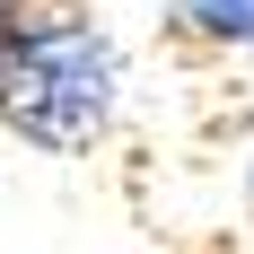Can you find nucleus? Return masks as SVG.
Returning <instances> with one entry per match:
<instances>
[{"label":"nucleus","mask_w":254,"mask_h":254,"mask_svg":"<svg viewBox=\"0 0 254 254\" xmlns=\"http://www.w3.org/2000/svg\"><path fill=\"white\" fill-rule=\"evenodd\" d=\"M123 105V44L88 9L26 0V18L0 35V123L44 158L97 149Z\"/></svg>","instance_id":"obj_1"},{"label":"nucleus","mask_w":254,"mask_h":254,"mask_svg":"<svg viewBox=\"0 0 254 254\" xmlns=\"http://www.w3.org/2000/svg\"><path fill=\"white\" fill-rule=\"evenodd\" d=\"M176 26L210 53H254V0H176Z\"/></svg>","instance_id":"obj_2"},{"label":"nucleus","mask_w":254,"mask_h":254,"mask_svg":"<svg viewBox=\"0 0 254 254\" xmlns=\"http://www.w3.org/2000/svg\"><path fill=\"white\" fill-rule=\"evenodd\" d=\"M26 18V0H0V35H9V26H18Z\"/></svg>","instance_id":"obj_3"},{"label":"nucleus","mask_w":254,"mask_h":254,"mask_svg":"<svg viewBox=\"0 0 254 254\" xmlns=\"http://www.w3.org/2000/svg\"><path fill=\"white\" fill-rule=\"evenodd\" d=\"M246 219H254V158H246Z\"/></svg>","instance_id":"obj_4"}]
</instances>
